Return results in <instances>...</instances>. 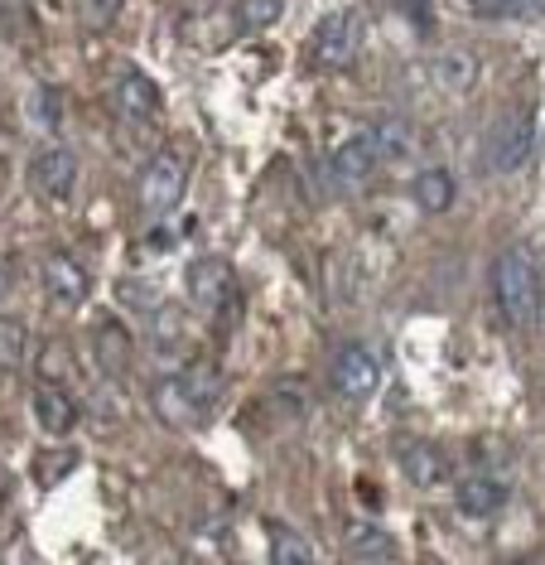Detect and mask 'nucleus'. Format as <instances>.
<instances>
[{
	"label": "nucleus",
	"mask_w": 545,
	"mask_h": 565,
	"mask_svg": "<svg viewBox=\"0 0 545 565\" xmlns=\"http://www.w3.org/2000/svg\"><path fill=\"white\" fill-rule=\"evenodd\" d=\"M531 146H536V117L526 107H516L488 136V174H512L531 156Z\"/></svg>",
	"instance_id": "obj_4"
},
{
	"label": "nucleus",
	"mask_w": 545,
	"mask_h": 565,
	"mask_svg": "<svg viewBox=\"0 0 545 565\" xmlns=\"http://www.w3.org/2000/svg\"><path fill=\"white\" fill-rule=\"evenodd\" d=\"M116 295H121V300L131 305V310H140V315H160L164 310V295L154 286H146V280H121Z\"/></svg>",
	"instance_id": "obj_24"
},
{
	"label": "nucleus",
	"mask_w": 545,
	"mask_h": 565,
	"mask_svg": "<svg viewBox=\"0 0 545 565\" xmlns=\"http://www.w3.org/2000/svg\"><path fill=\"white\" fill-rule=\"evenodd\" d=\"M410 194H415V203H420L425 213H445L453 203V194H459V184H453L449 170H425V174H415Z\"/></svg>",
	"instance_id": "obj_18"
},
{
	"label": "nucleus",
	"mask_w": 545,
	"mask_h": 565,
	"mask_svg": "<svg viewBox=\"0 0 545 565\" xmlns=\"http://www.w3.org/2000/svg\"><path fill=\"white\" fill-rule=\"evenodd\" d=\"M512 498V488L502 479H488V473H473V479L459 483V512L463 518H492V512H502Z\"/></svg>",
	"instance_id": "obj_14"
},
{
	"label": "nucleus",
	"mask_w": 545,
	"mask_h": 565,
	"mask_svg": "<svg viewBox=\"0 0 545 565\" xmlns=\"http://www.w3.org/2000/svg\"><path fill=\"white\" fill-rule=\"evenodd\" d=\"M492 295H498V310L507 315V324H516V329L541 324V310H545L541 271L522 247H507L492 262Z\"/></svg>",
	"instance_id": "obj_1"
},
{
	"label": "nucleus",
	"mask_w": 545,
	"mask_h": 565,
	"mask_svg": "<svg viewBox=\"0 0 545 565\" xmlns=\"http://www.w3.org/2000/svg\"><path fill=\"white\" fill-rule=\"evenodd\" d=\"M24 117H30L34 131H58V121H63V93H58V87H34L30 102H24Z\"/></svg>",
	"instance_id": "obj_19"
},
{
	"label": "nucleus",
	"mask_w": 545,
	"mask_h": 565,
	"mask_svg": "<svg viewBox=\"0 0 545 565\" xmlns=\"http://www.w3.org/2000/svg\"><path fill=\"white\" fill-rule=\"evenodd\" d=\"M184 194H189V170H184L179 156H154L146 170L136 174V203L150 217L174 213L179 203H184Z\"/></svg>",
	"instance_id": "obj_2"
},
{
	"label": "nucleus",
	"mask_w": 545,
	"mask_h": 565,
	"mask_svg": "<svg viewBox=\"0 0 545 565\" xmlns=\"http://www.w3.org/2000/svg\"><path fill=\"white\" fill-rule=\"evenodd\" d=\"M430 78H435V87H445L449 97L473 93V83H478V54H469V49H445V54H435V63H430Z\"/></svg>",
	"instance_id": "obj_13"
},
{
	"label": "nucleus",
	"mask_w": 545,
	"mask_h": 565,
	"mask_svg": "<svg viewBox=\"0 0 545 565\" xmlns=\"http://www.w3.org/2000/svg\"><path fill=\"white\" fill-rule=\"evenodd\" d=\"M44 290H49V300H58V305H83L87 300V271H83V262H73L68 252H54V256H44Z\"/></svg>",
	"instance_id": "obj_11"
},
{
	"label": "nucleus",
	"mask_w": 545,
	"mask_h": 565,
	"mask_svg": "<svg viewBox=\"0 0 545 565\" xmlns=\"http://www.w3.org/2000/svg\"><path fill=\"white\" fill-rule=\"evenodd\" d=\"M150 406H154V416H160V420H170V426H193V420H203V416H207L203 402H199V392L189 387V377H184V372H174V377H164L160 387H154Z\"/></svg>",
	"instance_id": "obj_9"
},
{
	"label": "nucleus",
	"mask_w": 545,
	"mask_h": 565,
	"mask_svg": "<svg viewBox=\"0 0 545 565\" xmlns=\"http://www.w3.org/2000/svg\"><path fill=\"white\" fill-rule=\"evenodd\" d=\"M376 382H382V367H376V358L362 349V343H348V349L333 353L329 387L339 396H348V402H362V396L376 392Z\"/></svg>",
	"instance_id": "obj_6"
},
{
	"label": "nucleus",
	"mask_w": 545,
	"mask_h": 565,
	"mask_svg": "<svg viewBox=\"0 0 545 565\" xmlns=\"http://www.w3.org/2000/svg\"><path fill=\"white\" fill-rule=\"evenodd\" d=\"M376 164H382V150H376V131H372V126L343 136L339 150H333V174H339L343 184H362Z\"/></svg>",
	"instance_id": "obj_10"
},
{
	"label": "nucleus",
	"mask_w": 545,
	"mask_h": 565,
	"mask_svg": "<svg viewBox=\"0 0 545 565\" xmlns=\"http://www.w3.org/2000/svg\"><path fill=\"white\" fill-rule=\"evenodd\" d=\"M348 556H353V561H392L396 542H392V532H382V526L353 522V526H348Z\"/></svg>",
	"instance_id": "obj_17"
},
{
	"label": "nucleus",
	"mask_w": 545,
	"mask_h": 565,
	"mask_svg": "<svg viewBox=\"0 0 545 565\" xmlns=\"http://www.w3.org/2000/svg\"><path fill=\"white\" fill-rule=\"evenodd\" d=\"M131 333H126V324H116V319H107V324H97L93 333V358L97 367L107 372V377H126V367H131Z\"/></svg>",
	"instance_id": "obj_15"
},
{
	"label": "nucleus",
	"mask_w": 545,
	"mask_h": 565,
	"mask_svg": "<svg viewBox=\"0 0 545 565\" xmlns=\"http://www.w3.org/2000/svg\"><path fill=\"white\" fill-rule=\"evenodd\" d=\"M376 131V150H382V160H400V156H410V126L406 121H382V126H372Z\"/></svg>",
	"instance_id": "obj_23"
},
{
	"label": "nucleus",
	"mask_w": 545,
	"mask_h": 565,
	"mask_svg": "<svg viewBox=\"0 0 545 565\" xmlns=\"http://www.w3.org/2000/svg\"><path fill=\"white\" fill-rule=\"evenodd\" d=\"M10 280H15V276H10V262H0V300L10 295Z\"/></svg>",
	"instance_id": "obj_28"
},
{
	"label": "nucleus",
	"mask_w": 545,
	"mask_h": 565,
	"mask_svg": "<svg viewBox=\"0 0 545 565\" xmlns=\"http://www.w3.org/2000/svg\"><path fill=\"white\" fill-rule=\"evenodd\" d=\"M285 15V0H237V24L242 30H270Z\"/></svg>",
	"instance_id": "obj_22"
},
{
	"label": "nucleus",
	"mask_w": 545,
	"mask_h": 565,
	"mask_svg": "<svg viewBox=\"0 0 545 565\" xmlns=\"http://www.w3.org/2000/svg\"><path fill=\"white\" fill-rule=\"evenodd\" d=\"M77 10H83V20L87 24H111L116 15H121V0H77Z\"/></svg>",
	"instance_id": "obj_25"
},
{
	"label": "nucleus",
	"mask_w": 545,
	"mask_h": 565,
	"mask_svg": "<svg viewBox=\"0 0 545 565\" xmlns=\"http://www.w3.org/2000/svg\"><path fill=\"white\" fill-rule=\"evenodd\" d=\"M30 179H34V189L44 199H68L73 184H77V156L73 150H63V146L39 150L34 164H30Z\"/></svg>",
	"instance_id": "obj_8"
},
{
	"label": "nucleus",
	"mask_w": 545,
	"mask_h": 565,
	"mask_svg": "<svg viewBox=\"0 0 545 565\" xmlns=\"http://www.w3.org/2000/svg\"><path fill=\"white\" fill-rule=\"evenodd\" d=\"M30 358V329L20 319H0V372H15Z\"/></svg>",
	"instance_id": "obj_20"
},
{
	"label": "nucleus",
	"mask_w": 545,
	"mask_h": 565,
	"mask_svg": "<svg viewBox=\"0 0 545 565\" xmlns=\"http://www.w3.org/2000/svg\"><path fill=\"white\" fill-rule=\"evenodd\" d=\"M512 15H545V0H512Z\"/></svg>",
	"instance_id": "obj_27"
},
{
	"label": "nucleus",
	"mask_w": 545,
	"mask_h": 565,
	"mask_svg": "<svg viewBox=\"0 0 545 565\" xmlns=\"http://www.w3.org/2000/svg\"><path fill=\"white\" fill-rule=\"evenodd\" d=\"M111 102H116V111H121L126 121H154L160 117V107H164V97H160V87H154L146 73H136V68H126L121 78H116L111 87Z\"/></svg>",
	"instance_id": "obj_7"
},
{
	"label": "nucleus",
	"mask_w": 545,
	"mask_h": 565,
	"mask_svg": "<svg viewBox=\"0 0 545 565\" xmlns=\"http://www.w3.org/2000/svg\"><path fill=\"white\" fill-rule=\"evenodd\" d=\"M34 426L44 435H68L77 426V402L58 382H39L34 387Z\"/></svg>",
	"instance_id": "obj_12"
},
{
	"label": "nucleus",
	"mask_w": 545,
	"mask_h": 565,
	"mask_svg": "<svg viewBox=\"0 0 545 565\" xmlns=\"http://www.w3.org/2000/svg\"><path fill=\"white\" fill-rule=\"evenodd\" d=\"M469 10H473V15H492V20H498V15H512V0H469Z\"/></svg>",
	"instance_id": "obj_26"
},
{
	"label": "nucleus",
	"mask_w": 545,
	"mask_h": 565,
	"mask_svg": "<svg viewBox=\"0 0 545 565\" xmlns=\"http://www.w3.org/2000/svg\"><path fill=\"white\" fill-rule=\"evenodd\" d=\"M362 49V20L353 15V10H333V15L319 20L314 40H309V58L319 63V68H348V63L357 58Z\"/></svg>",
	"instance_id": "obj_3"
},
{
	"label": "nucleus",
	"mask_w": 545,
	"mask_h": 565,
	"mask_svg": "<svg viewBox=\"0 0 545 565\" xmlns=\"http://www.w3.org/2000/svg\"><path fill=\"white\" fill-rule=\"evenodd\" d=\"M270 561L276 565H314V546L300 542L290 526H276V532H270Z\"/></svg>",
	"instance_id": "obj_21"
},
{
	"label": "nucleus",
	"mask_w": 545,
	"mask_h": 565,
	"mask_svg": "<svg viewBox=\"0 0 545 565\" xmlns=\"http://www.w3.org/2000/svg\"><path fill=\"white\" fill-rule=\"evenodd\" d=\"M400 469H406V479H410L415 488H430V483H445L449 459L439 455L435 445H410L406 455H400Z\"/></svg>",
	"instance_id": "obj_16"
},
{
	"label": "nucleus",
	"mask_w": 545,
	"mask_h": 565,
	"mask_svg": "<svg viewBox=\"0 0 545 565\" xmlns=\"http://www.w3.org/2000/svg\"><path fill=\"white\" fill-rule=\"evenodd\" d=\"M189 295L199 310L227 315L232 305H237V276H232V266L223 256H199V262L189 266Z\"/></svg>",
	"instance_id": "obj_5"
}]
</instances>
